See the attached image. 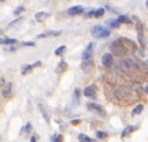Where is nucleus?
Segmentation results:
<instances>
[{
	"instance_id": "f257e3e1",
	"label": "nucleus",
	"mask_w": 148,
	"mask_h": 142,
	"mask_svg": "<svg viewBox=\"0 0 148 142\" xmlns=\"http://www.w3.org/2000/svg\"><path fill=\"white\" fill-rule=\"evenodd\" d=\"M111 52H112V54L119 56V57H124V56L129 54L126 47V44H125V41H124V38L116 39L111 43Z\"/></svg>"
},
{
	"instance_id": "f03ea898",
	"label": "nucleus",
	"mask_w": 148,
	"mask_h": 142,
	"mask_svg": "<svg viewBox=\"0 0 148 142\" xmlns=\"http://www.w3.org/2000/svg\"><path fill=\"white\" fill-rule=\"evenodd\" d=\"M91 35L95 38H106L110 35V31L105 26L95 25L91 28Z\"/></svg>"
},
{
	"instance_id": "7ed1b4c3",
	"label": "nucleus",
	"mask_w": 148,
	"mask_h": 142,
	"mask_svg": "<svg viewBox=\"0 0 148 142\" xmlns=\"http://www.w3.org/2000/svg\"><path fill=\"white\" fill-rule=\"evenodd\" d=\"M115 95L120 100H127L132 97L133 92L128 87H119L115 91Z\"/></svg>"
},
{
	"instance_id": "20e7f679",
	"label": "nucleus",
	"mask_w": 148,
	"mask_h": 142,
	"mask_svg": "<svg viewBox=\"0 0 148 142\" xmlns=\"http://www.w3.org/2000/svg\"><path fill=\"white\" fill-rule=\"evenodd\" d=\"M87 108L90 112H92V113L99 115V116H102V117H106V115H107V113H106V111L104 110L102 105L96 104V103H88Z\"/></svg>"
},
{
	"instance_id": "39448f33",
	"label": "nucleus",
	"mask_w": 148,
	"mask_h": 142,
	"mask_svg": "<svg viewBox=\"0 0 148 142\" xmlns=\"http://www.w3.org/2000/svg\"><path fill=\"white\" fill-rule=\"evenodd\" d=\"M96 92H97V87H96L95 84H90L84 90V95L86 97H89V98H96Z\"/></svg>"
},
{
	"instance_id": "423d86ee",
	"label": "nucleus",
	"mask_w": 148,
	"mask_h": 142,
	"mask_svg": "<svg viewBox=\"0 0 148 142\" xmlns=\"http://www.w3.org/2000/svg\"><path fill=\"white\" fill-rule=\"evenodd\" d=\"M93 47H94V43H93V42H90V43L86 47V49H84L83 54H82V58H83V60H89V59H92Z\"/></svg>"
},
{
	"instance_id": "0eeeda50",
	"label": "nucleus",
	"mask_w": 148,
	"mask_h": 142,
	"mask_svg": "<svg viewBox=\"0 0 148 142\" xmlns=\"http://www.w3.org/2000/svg\"><path fill=\"white\" fill-rule=\"evenodd\" d=\"M40 65H41V61H39V60L36 61L35 63H33V64H23L21 68V74L22 75L28 74V73H30L33 68H38V66H40Z\"/></svg>"
},
{
	"instance_id": "6e6552de",
	"label": "nucleus",
	"mask_w": 148,
	"mask_h": 142,
	"mask_svg": "<svg viewBox=\"0 0 148 142\" xmlns=\"http://www.w3.org/2000/svg\"><path fill=\"white\" fill-rule=\"evenodd\" d=\"M93 65H94V63H93L92 59H89V60H84L83 63H82V70H83L85 73L89 74V73L92 72Z\"/></svg>"
},
{
	"instance_id": "1a4fd4ad",
	"label": "nucleus",
	"mask_w": 148,
	"mask_h": 142,
	"mask_svg": "<svg viewBox=\"0 0 148 142\" xmlns=\"http://www.w3.org/2000/svg\"><path fill=\"white\" fill-rule=\"evenodd\" d=\"M112 62H113V56H112V54H110V53H106V54L103 55L102 63L104 66L108 68V66H110V65L112 64Z\"/></svg>"
},
{
	"instance_id": "9d476101",
	"label": "nucleus",
	"mask_w": 148,
	"mask_h": 142,
	"mask_svg": "<svg viewBox=\"0 0 148 142\" xmlns=\"http://www.w3.org/2000/svg\"><path fill=\"white\" fill-rule=\"evenodd\" d=\"M84 11H85V9H84V7L82 5H75V6H71V7L68 9V14L71 16L79 15V14H83Z\"/></svg>"
},
{
	"instance_id": "9b49d317",
	"label": "nucleus",
	"mask_w": 148,
	"mask_h": 142,
	"mask_svg": "<svg viewBox=\"0 0 148 142\" xmlns=\"http://www.w3.org/2000/svg\"><path fill=\"white\" fill-rule=\"evenodd\" d=\"M50 16H51V14L48 12H38L35 14V20L37 22H43L46 21Z\"/></svg>"
},
{
	"instance_id": "f8f14e48",
	"label": "nucleus",
	"mask_w": 148,
	"mask_h": 142,
	"mask_svg": "<svg viewBox=\"0 0 148 142\" xmlns=\"http://www.w3.org/2000/svg\"><path fill=\"white\" fill-rule=\"evenodd\" d=\"M62 34L60 31H48L45 32L43 34H39L37 35V38L40 39V38H48V37H56V36H59Z\"/></svg>"
},
{
	"instance_id": "ddd939ff",
	"label": "nucleus",
	"mask_w": 148,
	"mask_h": 142,
	"mask_svg": "<svg viewBox=\"0 0 148 142\" xmlns=\"http://www.w3.org/2000/svg\"><path fill=\"white\" fill-rule=\"evenodd\" d=\"M67 70H68V63L66 61H64V60H62V61L57 64V66H56L55 73L56 74H62V73H65Z\"/></svg>"
},
{
	"instance_id": "4468645a",
	"label": "nucleus",
	"mask_w": 148,
	"mask_h": 142,
	"mask_svg": "<svg viewBox=\"0 0 148 142\" xmlns=\"http://www.w3.org/2000/svg\"><path fill=\"white\" fill-rule=\"evenodd\" d=\"M139 128L138 126H131V125H128V126H126V128H124V131L122 132V135H121V138L122 139H124L125 137L129 136L130 134L133 133L134 131H136Z\"/></svg>"
},
{
	"instance_id": "2eb2a0df",
	"label": "nucleus",
	"mask_w": 148,
	"mask_h": 142,
	"mask_svg": "<svg viewBox=\"0 0 148 142\" xmlns=\"http://www.w3.org/2000/svg\"><path fill=\"white\" fill-rule=\"evenodd\" d=\"M115 21H116L119 24H121V23H131V20H130V18L127 15L119 16V17L115 19Z\"/></svg>"
},
{
	"instance_id": "dca6fc26",
	"label": "nucleus",
	"mask_w": 148,
	"mask_h": 142,
	"mask_svg": "<svg viewBox=\"0 0 148 142\" xmlns=\"http://www.w3.org/2000/svg\"><path fill=\"white\" fill-rule=\"evenodd\" d=\"M138 40L143 49H146V38L144 36V33H138Z\"/></svg>"
},
{
	"instance_id": "f3484780",
	"label": "nucleus",
	"mask_w": 148,
	"mask_h": 142,
	"mask_svg": "<svg viewBox=\"0 0 148 142\" xmlns=\"http://www.w3.org/2000/svg\"><path fill=\"white\" fill-rule=\"evenodd\" d=\"M11 92H12V83L9 82V83L5 85V87L3 89L2 96L3 97H5V98H8V97H10V95H11Z\"/></svg>"
},
{
	"instance_id": "a211bd4d",
	"label": "nucleus",
	"mask_w": 148,
	"mask_h": 142,
	"mask_svg": "<svg viewBox=\"0 0 148 142\" xmlns=\"http://www.w3.org/2000/svg\"><path fill=\"white\" fill-rule=\"evenodd\" d=\"M17 42V39L15 38H5V39H3V38H0V45H4V44H13V43H16Z\"/></svg>"
},
{
	"instance_id": "6ab92c4d",
	"label": "nucleus",
	"mask_w": 148,
	"mask_h": 142,
	"mask_svg": "<svg viewBox=\"0 0 148 142\" xmlns=\"http://www.w3.org/2000/svg\"><path fill=\"white\" fill-rule=\"evenodd\" d=\"M143 110H144V105H143V104L136 105V108H134L132 110V112H131V115H132V116H134V115H139V114H141Z\"/></svg>"
},
{
	"instance_id": "aec40b11",
	"label": "nucleus",
	"mask_w": 148,
	"mask_h": 142,
	"mask_svg": "<svg viewBox=\"0 0 148 142\" xmlns=\"http://www.w3.org/2000/svg\"><path fill=\"white\" fill-rule=\"evenodd\" d=\"M39 111L41 112V114H42V117L45 118V120L49 123L50 122V117H49V114H48V112L45 110V108H43L42 105L41 104H39Z\"/></svg>"
},
{
	"instance_id": "412c9836",
	"label": "nucleus",
	"mask_w": 148,
	"mask_h": 142,
	"mask_svg": "<svg viewBox=\"0 0 148 142\" xmlns=\"http://www.w3.org/2000/svg\"><path fill=\"white\" fill-rule=\"evenodd\" d=\"M78 140H79V141H85V142H94V141H95L94 139H92V138L88 137L87 135H84V134H80V135H78Z\"/></svg>"
},
{
	"instance_id": "4be33fe9",
	"label": "nucleus",
	"mask_w": 148,
	"mask_h": 142,
	"mask_svg": "<svg viewBox=\"0 0 148 142\" xmlns=\"http://www.w3.org/2000/svg\"><path fill=\"white\" fill-rule=\"evenodd\" d=\"M108 137V134L106 133V132H102V131H99V132H96V138L97 139H106Z\"/></svg>"
},
{
	"instance_id": "5701e85b",
	"label": "nucleus",
	"mask_w": 148,
	"mask_h": 142,
	"mask_svg": "<svg viewBox=\"0 0 148 142\" xmlns=\"http://www.w3.org/2000/svg\"><path fill=\"white\" fill-rule=\"evenodd\" d=\"M65 51H66V45H60V47H58L55 49L54 54H55L56 56H60V55H62V53L65 52Z\"/></svg>"
},
{
	"instance_id": "b1692460",
	"label": "nucleus",
	"mask_w": 148,
	"mask_h": 142,
	"mask_svg": "<svg viewBox=\"0 0 148 142\" xmlns=\"http://www.w3.org/2000/svg\"><path fill=\"white\" fill-rule=\"evenodd\" d=\"M104 13H105V9H96L95 12H94V17H95V18H101V17H102L103 15H104Z\"/></svg>"
},
{
	"instance_id": "393cba45",
	"label": "nucleus",
	"mask_w": 148,
	"mask_h": 142,
	"mask_svg": "<svg viewBox=\"0 0 148 142\" xmlns=\"http://www.w3.org/2000/svg\"><path fill=\"white\" fill-rule=\"evenodd\" d=\"M22 20H23V17H20V18H17L16 20H14V21H12L11 23L9 24V28H13V26H15V25H17L19 23V22H21Z\"/></svg>"
},
{
	"instance_id": "a878e982",
	"label": "nucleus",
	"mask_w": 148,
	"mask_h": 142,
	"mask_svg": "<svg viewBox=\"0 0 148 142\" xmlns=\"http://www.w3.org/2000/svg\"><path fill=\"white\" fill-rule=\"evenodd\" d=\"M51 140H52L53 142L62 141V140H64V137H62V135H54V136L51 138Z\"/></svg>"
},
{
	"instance_id": "bb28decb",
	"label": "nucleus",
	"mask_w": 148,
	"mask_h": 142,
	"mask_svg": "<svg viewBox=\"0 0 148 142\" xmlns=\"http://www.w3.org/2000/svg\"><path fill=\"white\" fill-rule=\"evenodd\" d=\"M23 11H25V6L20 5V6H18L15 11H14V14H15V15H19V14H21Z\"/></svg>"
},
{
	"instance_id": "cd10ccee",
	"label": "nucleus",
	"mask_w": 148,
	"mask_h": 142,
	"mask_svg": "<svg viewBox=\"0 0 148 142\" xmlns=\"http://www.w3.org/2000/svg\"><path fill=\"white\" fill-rule=\"evenodd\" d=\"M108 24L110 25L111 28H117V26H119V23L115 21V19H114V20H110V21L108 22Z\"/></svg>"
},
{
	"instance_id": "c85d7f7f",
	"label": "nucleus",
	"mask_w": 148,
	"mask_h": 142,
	"mask_svg": "<svg viewBox=\"0 0 148 142\" xmlns=\"http://www.w3.org/2000/svg\"><path fill=\"white\" fill-rule=\"evenodd\" d=\"M79 95H80V91L79 89H75V92H74V96H75V99H76L77 101L79 100Z\"/></svg>"
},
{
	"instance_id": "c756f323",
	"label": "nucleus",
	"mask_w": 148,
	"mask_h": 142,
	"mask_svg": "<svg viewBox=\"0 0 148 142\" xmlns=\"http://www.w3.org/2000/svg\"><path fill=\"white\" fill-rule=\"evenodd\" d=\"M31 123L30 122H28L27 123V125H25V127H23V131H25V133H29L30 131H31Z\"/></svg>"
},
{
	"instance_id": "7c9ffc66",
	"label": "nucleus",
	"mask_w": 148,
	"mask_h": 142,
	"mask_svg": "<svg viewBox=\"0 0 148 142\" xmlns=\"http://www.w3.org/2000/svg\"><path fill=\"white\" fill-rule=\"evenodd\" d=\"M80 122H82V120H80V119H75V120L71 121V124H72V125H78Z\"/></svg>"
},
{
	"instance_id": "2f4dec72",
	"label": "nucleus",
	"mask_w": 148,
	"mask_h": 142,
	"mask_svg": "<svg viewBox=\"0 0 148 142\" xmlns=\"http://www.w3.org/2000/svg\"><path fill=\"white\" fill-rule=\"evenodd\" d=\"M22 45H23V47H34L35 43L34 42H23Z\"/></svg>"
},
{
	"instance_id": "473e14b6",
	"label": "nucleus",
	"mask_w": 148,
	"mask_h": 142,
	"mask_svg": "<svg viewBox=\"0 0 148 142\" xmlns=\"http://www.w3.org/2000/svg\"><path fill=\"white\" fill-rule=\"evenodd\" d=\"M94 12H95L94 9H92V11H89V12H88V13L86 14V17H88V18H90V17H92V16L94 15Z\"/></svg>"
},
{
	"instance_id": "72a5a7b5",
	"label": "nucleus",
	"mask_w": 148,
	"mask_h": 142,
	"mask_svg": "<svg viewBox=\"0 0 148 142\" xmlns=\"http://www.w3.org/2000/svg\"><path fill=\"white\" fill-rule=\"evenodd\" d=\"M3 84H4V79H3V78H0V89L3 87Z\"/></svg>"
},
{
	"instance_id": "f704fd0d",
	"label": "nucleus",
	"mask_w": 148,
	"mask_h": 142,
	"mask_svg": "<svg viewBox=\"0 0 148 142\" xmlns=\"http://www.w3.org/2000/svg\"><path fill=\"white\" fill-rule=\"evenodd\" d=\"M31 141L32 142H35V141H36V136H32L31 137Z\"/></svg>"
},
{
	"instance_id": "c9c22d12",
	"label": "nucleus",
	"mask_w": 148,
	"mask_h": 142,
	"mask_svg": "<svg viewBox=\"0 0 148 142\" xmlns=\"http://www.w3.org/2000/svg\"><path fill=\"white\" fill-rule=\"evenodd\" d=\"M1 33H2V31H1V30H0V34H1Z\"/></svg>"
}]
</instances>
